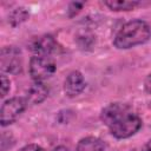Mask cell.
I'll return each mask as SVG.
<instances>
[{
    "label": "cell",
    "instance_id": "obj_1",
    "mask_svg": "<svg viewBox=\"0 0 151 151\" xmlns=\"http://www.w3.org/2000/svg\"><path fill=\"white\" fill-rule=\"evenodd\" d=\"M100 120L117 139L130 138L142 127L140 117L129 105L122 103L106 105L101 110Z\"/></svg>",
    "mask_w": 151,
    "mask_h": 151
},
{
    "label": "cell",
    "instance_id": "obj_2",
    "mask_svg": "<svg viewBox=\"0 0 151 151\" xmlns=\"http://www.w3.org/2000/svg\"><path fill=\"white\" fill-rule=\"evenodd\" d=\"M151 38L149 24L142 19H133L125 22L116 33L113 45L118 50H129L145 44Z\"/></svg>",
    "mask_w": 151,
    "mask_h": 151
},
{
    "label": "cell",
    "instance_id": "obj_3",
    "mask_svg": "<svg viewBox=\"0 0 151 151\" xmlns=\"http://www.w3.org/2000/svg\"><path fill=\"white\" fill-rule=\"evenodd\" d=\"M29 74L34 81H44L57 71V65L50 55H34L29 60Z\"/></svg>",
    "mask_w": 151,
    "mask_h": 151
},
{
    "label": "cell",
    "instance_id": "obj_4",
    "mask_svg": "<svg viewBox=\"0 0 151 151\" xmlns=\"http://www.w3.org/2000/svg\"><path fill=\"white\" fill-rule=\"evenodd\" d=\"M28 103L22 97H13L4 101L0 109V123L1 126H7L14 123L21 113L26 110Z\"/></svg>",
    "mask_w": 151,
    "mask_h": 151
},
{
    "label": "cell",
    "instance_id": "obj_5",
    "mask_svg": "<svg viewBox=\"0 0 151 151\" xmlns=\"http://www.w3.org/2000/svg\"><path fill=\"white\" fill-rule=\"evenodd\" d=\"M28 48L35 53V55H51L57 51L58 44L50 34H42L33 37L28 42Z\"/></svg>",
    "mask_w": 151,
    "mask_h": 151
},
{
    "label": "cell",
    "instance_id": "obj_6",
    "mask_svg": "<svg viewBox=\"0 0 151 151\" xmlns=\"http://www.w3.org/2000/svg\"><path fill=\"white\" fill-rule=\"evenodd\" d=\"M1 68L4 72L17 74L21 71L20 51L13 46L2 48L1 52Z\"/></svg>",
    "mask_w": 151,
    "mask_h": 151
},
{
    "label": "cell",
    "instance_id": "obj_7",
    "mask_svg": "<svg viewBox=\"0 0 151 151\" xmlns=\"http://www.w3.org/2000/svg\"><path fill=\"white\" fill-rule=\"evenodd\" d=\"M85 86L86 84L81 72L72 71L71 73H68V76L64 81V92L67 97L74 98L85 90Z\"/></svg>",
    "mask_w": 151,
    "mask_h": 151
},
{
    "label": "cell",
    "instance_id": "obj_8",
    "mask_svg": "<svg viewBox=\"0 0 151 151\" xmlns=\"http://www.w3.org/2000/svg\"><path fill=\"white\" fill-rule=\"evenodd\" d=\"M47 96H48V88L42 83L35 81L26 91L25 99L27 100L28 104L37 105V104H40L41 101H44L47 98Z\"/></svg>",
    "mask_w": 151,
    "mask_h": 151
},
{
    "label": "cell",
    "instance_id": "obj_9",
    "mask_svg": "<svg viewBox=\"0 0 151 151\" xmlns=\"http://www.w3.org/2000/svg\"><path fill=\"white\" fill-rule=\"evenodd\" d=\"M105 143L97 137H85L80 139L76 146V151H105Z\"/></svg>",
    "mask_w": 151,
    "mask_h": 151
},
{
    "label": "cell",
    "instance_id": "obj_10",
    "mask_svg": "<svg viewBox=\"0 0 151 151\" xmlns=\"http://www.w3.org/2000/svg\"><path fill=\"white\" fill-rule=\"evenodd\" d=\"M142 2L139 1H126V0H109L105 1L104 5L107 6L111 11L120 12V11H132L138 7Z\"/></svg>",
    "mask_w": 151,
    "mask_h": 151
},
{
    "label": "cell",
    "instance_id": "obj_11",
    "mask_svg": "<svg viewBox=\"0 0 151 151\" xmlns=\"http://www.w3.org/2000/svg\"><path fill=\"white\" fill-rule=\"evenodd\" d=\"M28 17H29L28 12L22 7H19L9 14V22H11L12 26H18L21 22L26 21L28 19Z\"/></svg>",
    "mask_w": 151,
    "mask_h": 151
},
{
    "label": "cell",
    "instance_id": "obj_12",
    "mask_svg": "<svg viewBox=\"0 0 151 151\" xmlns=\"http://www.w3.org/2000/svg\"><path fill=\"white\" fill-rule=\"evenodd\" d=\"M9 90H11V81L5 74H2L1 76V97H5L9 92Z\"/></svg>",
    "mask_w": 151,
    "mask_h": 151
},
{
    "label": "cell",
    "instance_id": "obj_13",
    "mask_svg": "<svg viewBox=\"0 0 151 151\" xmlns=\"http://www.w3.org/2000/svg\"><path fill=\"white\" fill-rule=\"evenodd\" d=\"M83 5H84L83 2H72V4L70 5V8H68V9H70V12L72 11V13L70 14V17H73L74 14H77V13L81 9Z\"/></svg>",
    "mask_w": 151,
    "mask_h": 151
},
{
    "label": "cell",
    "instance_id": "obj_14",
    "mask_svg": "<svg viewBox=\"0 0 151 151\" xmlns=\"http://www.w3.org/2000/svg\"><path fill=\"white\" fill-rule=\"evenodd\" d=\"M20 151H45L40 145L38 144H28L20 149Z\"/></svg>",
    "mask_w": 151,
    "mask_h": 151
},
{
    "label": "cell",
    "instance_id": "obj_15",
    "mask_svg": "<svg viewBox=\"0 0 151 151\" xmlns=\"http://www.w3.org/2000/svg\"><path fill=\"white\" fill-rule=\"evenodd\" d=\"M144 90L146 93L151 94V73L146 77V79L144 80Z\"/></svg>",
    "mask_w": 151,
    "mask_h": 151
},
{
    "label": "cell",
    "instance_id": "obj_16",
    "mask_svg": "<svg viewBox=\"0 0 151 151\" xmlns=\"http://www.w3.org/2000/svg\"><path fill=\"white\" fill-rule=\"evenodd\" d=\"M142 151H151V139L146 142V144H145V145L143 146Z\"/></svg>",
    "mask_w": 151,
    "mask_h": 151
},
{
    "label": "cell",
    "instance_id": "obj_17",
    "mask_svg": "<svg viewBox=\"0 0 151 151\" xmlns=\"http://www.w3.org/2000/svg\"><path fill=\"white\" fill-rule=\"evenodd\" d=\"M53 151H68V149L63 146V145H60V146H57L55 149H53Z\"/></svg>",
    "mask_w": 151,
    "mask_h": 151
}]
</instances>
